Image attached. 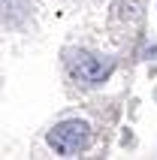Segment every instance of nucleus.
<instances>
[{"label":"nucleus","instance_id":"nucleus-1","mask_svg":"<svg viewBox=\"0 0 157 160\" xmlns=\"http://www.w3.org/2000/svg\"><path fill=\"white\" fill-rule=\"evenodd\" d=\"M48 145L58 154H78L91 145V127L88 121H61L48 130Z\"/></svg>","mask_w":157,"mask_h":160},{"label":"nucleus","instance_id":"nucleus-2","mask_svg":"<svg viewBox=\"0 0 157 160\" xmlns=\"http://www.w3.org/2000/svg\"><path fill=\"white\" fill-rule=\"evenodd\" d=\"M73 72H76L82 82H88V85H100L103 79H109V72H112V63L109 61H100V58H94V54H76L73 58Z\"/></svg>","mask_w":157,"mask_h":160}]
</instances>
